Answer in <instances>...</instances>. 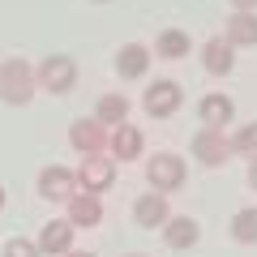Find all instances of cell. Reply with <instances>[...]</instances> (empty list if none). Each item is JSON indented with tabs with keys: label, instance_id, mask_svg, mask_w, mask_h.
<instances>
[{
	"label": "cell",
	"instance_id": "cell-25",
	"mask_svg": "<svg viewBox=\"0 0 257 257\" xmlns=\"http://www.w3.org/2000/svg\"><path fill=\"white\" fill-rule=\"evenodd\" d=\"M64 257H94V253H86V248H69Z\"/></svg>",
	"mask_w": 257,
	"mask_h": 257
},
{
	"label": "cell",
	"instance_id": "cell-17",
	"mask_svg": "<svg viewBox=\"0 0 257 257\" xmlns=\"http://www.w3.org/2000/svg\"><path fill=\"white\" fill-rule=\"evenodd\" d=\"M128 111H133L128 94H116V90L99 94V103H94V120H99L103 128H116V124H124V120H128Z\"/></svg>",
	"mask_w": 257,
	"mask_h": 257
},
{
	"label": "cell",
	"instance_id": "cell-14",
	"mask_svg": "<svg viewBox=\"0 0 257 257\" xmlns=\"http://www.w3.org/2000/svg\"><path fill=\"white\" fill-rule=\"evenodd\" d=\"M150 60H155V52H150L146 43H124L116 52V73L124 77V82H142V77L150 73Z\"/></svg>",
	"mask_w": 257,
	"mask_h": 257
},
{
	"label": "cell",
	"instance_id": "cell-7",
	"mask_svg": "<svg viewBox=\"0 0 257 257\" xmlns=\"http://www.w3.org/2000/svg\"><path fill=\"white\" fill-rule=\"evenodd\" d=\"M193 159L202 167H223L231 159L227 128H197V133H193Z\"/></svg>",
	"mask_w": 257,
	"mask_h": 257
},
{
	"label": "cell",
	"instance_id": "cell-10",
	"mask_svg": "<svg viewBox=\"0 0 257 257\" xmlns=\"http://www.w3.org/2000/svg\"><path fill=\"white\" fill-rule=\"evenodd\" d=\"M64 219L73 223L77 231H82V227H99V223H103V197H99V193H82V189H77L73 197L64 202Z\"/></svg>",
	"mask_w": 257,
	"mask_h": 257
},
{
	"label": "cell",
	"instance_id": "cell-3",
	"mask_svg": "<svg viewBox=\"0 0 257 257\" xmlns=\"http://www.w3.org/2000/svg\"><path fill=\"white\" fill-rule=\"evenodd\" d=\"M184 176H189V163L172 150H159V155L146 159V184L155 193H176L184 184Z\"/></svg>",
	"mask_w": 257,
	"mask_h": 257
},
{
	"label": "cell",
	"instance_id": "cell-20",
	"mask_svg": "<svg viewBox=\"0 0 257 257\" xmlns=\"http://www.w3.org/2000/svg\"><path fill=\"white\" fill-rule=\"evenodd\" d=\"M227 231H231L236 244H257V206H240V210L231 214Z\"/></svg>",
	"mask_w": 257,
	"mask_h": 257
},
{
	"label": "cell",
	"instance_id": "cell-22",
	"mask_svg": "<svg viewBox=\"0 0 257 257\" xmlns=\"http://www.w3.org/2000/svg\"><path fill=\"white\" fill-rule=\"evenodd\" d=\"M0 257H43V253H39V244L30 236H9L5 248H0Z\"/></svg>",
	"mask_w": 257,
	"mask_h": 257
},
{
	"label": "cell",
	"instance_id": "cell-4",
	"mask_svg": "<svg viewBox=\"0 0 257 257\" xmlns=\"http://www.w3.org/2000/svg\"><path fill=\"white\" fill-rule=\"evenodd\" d=\"M180 103H184V90H180V82H172V77H159V82L146 86V94H142V107H146L150 120L176 116V111H180Z\"/></svg>",
	"mask_w": 257,
	"mask_h": 257
},
{
	"label": "cell",
	"instance_id": "cell-16",
	"mask_svg": "<svg viewBox=\"0 0 257 257\" xmlns=\"http://www.w3.org/2000/svg\"><path fill=\"white\" fill-rule=\"evenodd\" d=\"M197 240H202V227H197L193 214H172V219L163 223V244L176 248V253H180V248H193Z\"/></svg>",
	"mask_w": 257,
	"mask_h": 257
},
{
	"label": "cell",
	"instance_id": "cell-18",
	"mask_svg": "<svg viewBox=\"0 0 257 257\" xmlns=\"http://www.w3.org/2000/svg\"><path fill=\"white\" fill-rule=\"evenodd\" d=\"M150 52H159L163 60H184V56L193 52V39L184 35L180 26H167V30H159V39H155V47Z\"/></svg>",
	"mask_w": 257,
	"mask_h": 257
},
{
	"label": "cell",
	"instance_id": "cell-6",
	"mask_svg": "<svg viewBox=\"0 0 257 257\" xmlns=\"http://www.w3.org/2000/svg\"><path fill=\"white\" fill-rule=\"evenodd\" d=\"M35 189H39L43 202H69L77 193V176H73V167H64V163H47L43 172H39Z\"/></svg>",
	"mask_w": 257,
	"mask_h": 257
},
{
	"label": "cell",
	"instance_id": "cell-26",
	"mask_svg": "<svg viewBox=\"0 0 257 257\" xmlns=\"http://www.w3.org/2000/svg\"><path fill=\"white\" fill-rule=\"evenodd\" d=\"M0 210H5V189H0Z\"/></svg>",
	"mask_w": 257,
	"mask_h": 257
},
{
	"label": "cell",
	"instance_id": "cell-15",
	"mask_svg": "<svg viewBox=\"0 0 257 257\" xmlns=\"http://www.w3.org/2000/svg\"><path fill=\"white\" fill-rule=\"evenodd\" d=\"M202 69L210 77H227L231 69H236V47H231L223 35L206 39V43H202Z\"/></svg>",
	"mask_w": 257,
	"mask_h": 257
},
{
	"label": "cell",
	"instance_id": "cell-24",
	"mask_svg": "<svg viewBox=\"0 0 257 257\" xmlns=\"http://www.w3.org/2000/svg\"><path fill=\"white\" fill-rule=\"evenodd\" d=\"M248 184H253V189H257V155L248 159Z\"/></svg>",
	"mask_w": 257,
	"mask_h": 257
},
{
	"label": "cell",
	"instance_id": "cell-9",
	"mask_svg": "<svg viewBox=\"0 0 257 257\" xmlns=\"http://www.w3.org/2000/svg\"><path fill=\"white\" fill-rule=\"evenodd\" d=\"M69 146L77 150V155H107V128L99 124L94 116H82L69 124Z\"/></svg>",
	"mask_w": 257,
	"mask_h": 257
},
{
	"label": "cell",
	"instance_id": "cell-13",
	"mask_svg": "<svg viewBox=\"0 0 257 257\" xmlns=\"http://www.w3.org/2000/svg\"><path fill=\"white\" fill-rule=\"evenodd\" d=\"M197 120H202V128H227L231 120H236V103L227 99V94L210 90L197 99Z\"/></svg>",
	"mask_w": 257,
	"mask_h": 257
},
{
	"label": "cell",
	"instance_id": "cell-8",
	"mask_svg": "<svg viewBox=\"0 0 257 257\" xmlns=\"http://www.w3.org/2000/svg\"><path fill=\"white\" fill-rule=\"evenodd\" d=\"M142 150H146V138H142L138 124H116L107 128V159L111 163H133V159H142Z\"/></svg>",
	"mask_w": 257,
	"mask_h": 257
},
{
	"label": "cell",
	"instance_id": "cell-1",
	"mask_svg": "<svg viewBox=\"0 0 257 257\" xmlns=\"http://www.w3.org/2000/svg\"><path fill=\"white\" fill-rule=\"evenodd\" d=\"M35 94H39L35 64H26L22 56L0 60V103H9V107H26Z\"/></svg>",
	"mask_w": 257,
	"mask_h": 257
},
{
	"label": "cell",
	"instance_id": "cell-28",
	"mask_svg": "<svg viewBox=\"0 0 257 257\" xmlns=\"http://www.w3.org/2000/svg\"><path fill=\"white\" fill-rule=\"evenodd\" d=\"M99 5H107V0H99Z\"/></svg>",
	"mask_w": 257,
	"mask_h": 257
},
{
	"label": "cell",
	"instance_id": "cell-5",
	"mask_svg": "<svg viewBox=\"0 0 257 257\" xmlns=\"http://www.w3.org/2000/svg\"><path fill=\"white\" fill-rule=\"evenodd\" d=\"M73 176H77V189L82 193H107L111 184H116V163H111L107 155H86L82 163L73 167Z\"/></svg>",
	"mask_w": 257,
	"mask_h": 257
},
{
	"label": "cell",
	"instance_id": "cell-2",
	"mask_svg": "<svg viewBox=\"0 0 257 257\" xmlns=\"http://www.w3.org/2000/svg\"><path fill=\"white\" fill-rule=\"evenodd\" d=\"M35 82H39V90H47V94H69V90L77 86V64H73V56L52 52L47 60H39V64H35Z\"/></svg>",
	"mask_w": 257,
	"mask_h": 257
},
{
	"label": "cell",
	"instance_id": "cell-23",
	"mask_svg": "<svg viewBox=\"0 0 257 257\" xmlns=\"http://www.w3.org/2000/svg\"><path fill=\"white\" fill-rule=\"evenodd\" d=\"M236 13H257V0H227Z\"/></svg>",
	"mask_w": 257,
	"mask_h": 257
},
{
	"label": "cell",
	"instance_id": "cell-19",
	"mask_svg": "<svg viewBox=\"0 0 257 257\" xmlns=\"http://www.w3.org/2000/svg\"><path fill=\"white\" fill-rule=\"evenodd\" d=\"M223 39L231 47H257V13H231Z\"/></svg>",
	"mask_w": 257,
	"mask_h": 257
},
{
	"label": "cell",
	"instance_id": "cell-21",
	"mask_svg": "<svg viewBox=\"0 0 257 257\" xmlns=\"http://www.w3.org/2000/svg\"><path fill=\"white\" fill-rule=\"evenodd\" d=\"M227 146H231V155H244V159H253V155H257V120H253V124H240V128H231V133H227Z\"/></svg>",
	"mask_w": 257,
	"mask_h": 257
},
{
	"label": "cell",
	"instance_id": "cell-12",
	"mask_svg": "<svg viewBox=\"0 0 257 257\" xmlns=\"http://www.w3.org/2000/svg\"><path fill=\"white\" fill-rule=\"evenodd\" d=\"M172 219V206H167V193H142L138 202H133V223L138 227H146V231H155V227H163V223Z\"/></svg>",
	"mask_w": 257,
	"mask_h": 257
},
{
	"label": "cell",
	"instance_id": "cell-27",
	"mask_svg": "<svg viewBox=\"0 0 257 257\" xmlns=\"http://www.w3.org/2000/svg\"><path fill=\"white\" fill-rule=\"evenodd\" d=\"M124 257H146V253H124Z\"/></svg>",
	"mask_w": 257,
	"mask_h": 257
},
{
	"label": "cell",
	"instance_id": "cell-11",
	"mask_svg": "<svg viewBox=\"0 0 257 257\" xmlns=\"http://www.w3.org/2000/svg\"><path fill=\"white\" fill-rule=\"evenodd\" d=\"M73 223L69 219H52V223H43L39 227V236H35V244H39V253L43 257H64L69 248H73Z\"/></svg>",
	"mask_w": 257,
	"mask_h": 257
}]
</instances>
